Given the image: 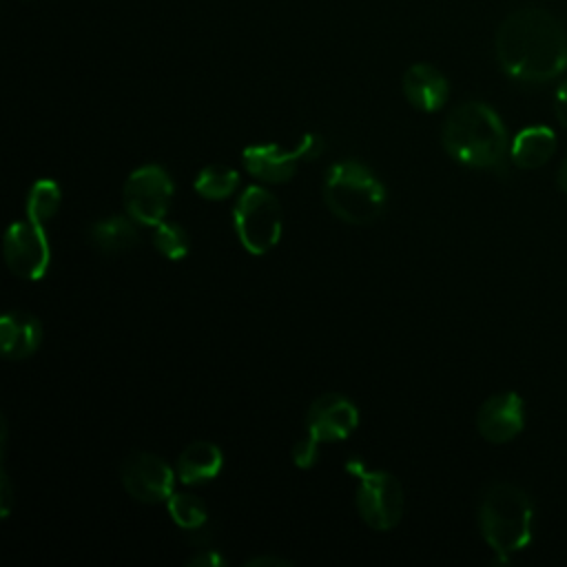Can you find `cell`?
Listing matches in <instances>:
<instances>
[{"instance_id": "cell-1", "label": "cell", "mask_w": 567, "mask_h": 567, "mask_svg": "<svg viewBox=\"0 0 567 567\" xmlns=\"http://www.w3.org/2000/svg\"><path fill=\"white\" fill-rule=\"evenodd\" d=\"M496 60L516 82L540 84L567 66V31L547 9L512 11L496 31Z\"/></svg>"}, {"instance_id": "cell-2", "label": "cell", "mask_w": 567, "mask_h": 567, "mask_svg": "<svg viewBox=\"0 0 567 567\" xmlns=\"http://www.w3.org/2000/svg\"><path fill=\"white\" fill-rule=\"evenodd\" d=\"M447 155L470 168L503 171L509 151L507 131L498 113L485 102L458 104L443 124L441 133Z\"/></svg>"}, {"instance_id": "cell-3", "label": "cell", "mask_w": 567, "mask_h": 567, "mask_svg": "<svg viewBox=\"0 0 567 567\" xmlns=\"http://www.w3.org/2000/svg\"><path fill=\"white\" fill-rule=\"evenodd\" d=\"M534 507L529 496L512 483L489 485L478 503V527L485 543L498 554L520 551L532 540Z\"/></svg>"}, {"instance_id": "cell-4", "label": "cell", "mask_w": 567, "mask_h": 567, "mask_svg": "<svg viewBox=\"0 0 567 567\" xmlns=\"http://www.w3.org/2000/svg\"><path fill=\"white\" fill-rule=\"evenodd\" d=\"M323 202L337 219L352 226H368L385 210V188L365 164L343 159L326 173Z\"/></svg>"}, {"instance_id": "cell-5", "label": "cell", "mask_w": 567, "mask_h": 567, "mask_svg": "<svg viewBox=\"0 0 567 567\" xmlns=\"http://www.w3.org/2000/svg\"><path fill=\"white\" fill-rule=\"evenodd\" d=\"M346 470L357 478V512L363 523L377 532L396 527L403 516L405 496L403 487L385 470H368L359 458H348Z\"/></svg>"}, {"instance_id": "cell-6", "label": "cell", "mask_w": 567, "mask_h": 567, "mask_svg": "<svg viewBox=\"0 0 567 567\" xmlns=\"http://www.w3.org/2000/svg\"><path fill=\"white\" fill-rule=\"evenodd\" d=\"M233 224L239 244L250 255L270 252L284 228L281 204L261 186H248L235 202Z\"/></svg>"}, {"instance_id": "cell-7", "label": "cell", "mask_w": 567, "mask_h": 567, "mask_svg": "<svg viewBox=\"0 0 567 567\" xmlns=\"http://www.w3.org/2000/svg\"><path fill=\"white\" fill-rule=\"evenodd\" d=\"M175 184L166 168L159 164H144L135 168L122 188V202L126 213L142 226H157L164 221Z\"/></svg>"}, {"instance_id": "cell-8", "label": "cell", "mask_w": 567, "mask_h": 567, "mask_svg": "<svg viewBox=\"0 0 567 567\" xmlns=\"http://www.w3.org/2000/svg\"><path fill=\"white\" fill-rule=\"evenodd\" d=\"M323 151V140L315 133H306L295 148L284 151L277 144H252L241 151L244 168L266 182V184H284L292 179L299 162L315 159Z\"/></svg>"}, {"instance_id": "cell-9", "label": "cell", "mask_w": 567, "mask_h": 567, "mask_svg": "<svg viewBox=\"0 0 567 567\" xmlns=\"http://www.w3.org/2000/svg\"><path fill=\"white\" fill-rule=\"evenodd\" d=\"M4 261L13 275L27 281H38L47 275L51 261L49 237L44 224L24 219L9 226L4 235Z\"/></svg>"}, {"instance_id": "cell-10", "label": "cell", "mask_w": 567, "mask_h": 567, "mask_svg": "<svg viewBox=\"0 0 567 567\" xmlns=\"http://www.w3.org/2000/svg\"><path fill=\"white\" fill-rule=\"evenodd\" d=\"M122 485L140 503H166L173 494L175 474L171 465L151 452H135L122 463Z\"/></svg>"}, {"instance_id": "cell-11", "label": "cell", "mask_w": 567, "mask_h": 567, "mask_svg": "<svg viewBox=\"0 0 567 567\" xmlns=\"http://www.w3.org/2000/svg\"><path fill=\"white\" fill-rule=\"evenodd\" d=\"M359 425L357 405L337 392L317 396L306 412V439L321 445L348 439Z\"/></svg>"}, {"instance_id": "cell-12", "label": "cell", "mask_w": 567, "mask_h": 567, "mask_svg": "<svg viewBox=\"0 0 567 567\" xmlns=\"http://www.w3.org/2000/svg\"><path fill=\"white\" fill-rule=\"evenodd\" d=\"M525 425L523 399L516 392L489 396L476 414L478 434L489 443H507L520 434Z\"/></svg>"}, {"instance_id": "cell-13", "label": "cell", "mask_w": 567, "mask_h": 567, "mask_svg": "<svg viewBox=\"0 0 567 567\" xmlns=\"http://www.w3.org/2000/svg\"><path fill=\"white\" fill-rule=\"evenodd\" d=\"M401 86H403L405 100L414 109L425 111V113L439 111L447 102V93H450L445 75L436 66L425 64V62L412 64L403 73Z\"/></svg>"}, {"instance_id": "cell-14", "label": "cell", "mask_w": 567, "mask_h": 567, "mask_svg": "<svg viewBox=\"0 0 567 567\" xmlns=\"http://www.w3.org/2000/svg\"><path fill=\"white\" fill-rule=\"evenodd\" d=\"M42 341L40 321L22 310H13L2 315L0 319V343L2 354L7 359H27L31 357Z\"/></svg>"}, {"instance_id": "cell-15", "label": "cell", "mask_w": 567, "mask_h": 567, "mask_svg": "<svg viewBox=\"0 0 567 567\" xmlns=\"http://www.w3.org/2000/svg\"><path fill=\"white\" fill-rule=\"evenodd\" d=\"M224 467V454L215 443H188L177 458V476L186 485H202L215 481Z\"/></svg>"}, {"instance_id": "cell-16", "label": "cell", "mask_w": 567, "mask_h": 567, "mask_svg": "<svg viewBox=\"0 0 567 567\" xmlns=\"http://www.w3.org/2000/svg\"><path fill=\"white\" fill-rule=\"evenodd\" d=\"M137 221L128 215H109L91 224L89 237L93 246L104 255H122L135 248L140 241V230L135 226Z\"/></svg>"}, {"instance_id": "cell-17", "label": "cell", "mask_w": 567, "mask_h": 567, "mask_svg": "<svg viewBox=\"0 0 567 567\" xmlns=\"http://www.w3.org/2000/svg\"><path fill=\"white\" fill-rule=\"evenodd\" d=\"M556 151V135L547 126H527L516 133L509 146V159L518 168H538L551 159Z\"/></svg>"}, {"instance_id": "cell-18", "label": "cell", "mask_w": 567, "mask_h": 567, "mask_svg": "<svg viewBox=\"0 0 567 567\" xmlns=\"http://www.w3.org/2000/svg\"><path fill=\"white\" fill-rule=\"evenodd\" d=\"M239 186V173L224 164H210L199 171V175L193 182V188L199 197L210 202L228 199Z\"/></svg>"}, {"instance_id": "cell-19", "label": "cell", "mask_w": 567, "mask_h": 567, "mask_svg": "<svg viewBox=\"0 0 567 567\" xmlns=\"http://www.w3.org/2000/svg\"><path fill=\"white\" fill-rule=\"evenodd\" d=\"M171 520L184 529V532H199L208 518L206 505L190 494H182V492H173L166 501Z\"/></svg>"}, {"instance_id": "cell-20", "label": "cell", "mask_w": 567, "mask_h": 567, "mask_svg": "<svg viewBox=\"0 0 567 567\" xmlns=\"http://www.w3.org/2000/svg\"><path fill=\"white\" fill-rule=\"evenodd\" d=\"M62 202V190L53 179H38L27 195V217L44 224L51 219Z\"/></svg>"}, {"instance_id": "cell-21", "label": "cell", "mask_w": 567, "mask_h": 567, "mask_svg": "<svg viewBox=\"0 0 567 567\" xmlns=\"http://www.w3.org/2000/svg\"><path fill=\"white\" fill-rule=\"evenodd\" d=\"M153 246L159 255H164L171 261L184 259L188 255V235L179 224L173 221H159L153 226Z\"/></svg>"}, {"instance_id": "cell-22", "label": "cell", "mask_w": 567, "mask_h": 567, "mask_svg": "<svg viewBox=\"0 0 567 567\" xmlns=\"http://www.w3.org/2000/svg\"><path fill=\"white\" fill-rule=\"evenodd\" d=\"M317 456H319V445L312 443V441H308V439L297 441V445L292 447V461H295V465L301 467V470L312 467L315 461H317Z\"/></svg>"}, {"instance_id": "cell-23", "label": "cell", "mask_w": 567, "mask_h": 567, "mask_svg": "<svg viewBox=\"0 0 567 567\" xmlns=\"http://www.w3.org/2000/svg\"><path fill=\"white\" fill-rule=\"evenodd\" d=\"M188 565H195V567H219L224 565V556L215 549H199L197 554H193L188 558Z\"/></svg>"}, {"instance_id": "cell-24", "label": "cell", "mask_w": 567, "mask_h": 567, "mask_svg": "<svg viewBox=\"0 0 567 567\" xmlns=\"http://www.w3.org/2000/svg\"><path fill=\"white\" fill-rule=\"evenodd\" d=\"M554 111H556L558 122L567 128V80L560 82L554 93Z\"/></svg>"}, {"instance_id": "cell-25", "label": "cell", "mask_w": 567, "mask_h": 567, "mask_svg": "<svg viewBox=\"0 0 567 567\" xmlns=\"http://www.w3.org/2000/svg\"><path fill=\"white\" fill-rule=\"evenodd\" d=\"M246 565H250V567H264V565H268V567H284V565H288V560L275 558V556H257V558H248Z\"/></svg>"}, {"instance_id": "cell-26", "label": "cell", "mask_w": 567, "mask_h": 567, "mask_svg": "<svg viewBox=\"0 0 567 567\" xmlns=\"http://www.w3.org/2000/svg\"><path fill=\"white\" fill-rule=\"evenodd\" d=\"M558 186L567 193V159L560 164V168H558Z\"/></svg>"}]
</instances>
